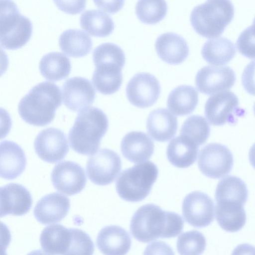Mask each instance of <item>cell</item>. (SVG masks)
<instances>
[{"label": "cell", "mask_w": 255, "mask_h": 255, "mask_svg": "<svg viewBox=\"0 0 255 255\" xmlns=\"http://www.w3.org/2000/svg\"><path fill=\"white\" fill-rule=\"evenodd\" d=\"M183 227L184 221L179 215L148 204L135 212L130 221V231L137 241L148 243L159 238L175 237L182 231Z\"/></svg>", "instance_id": "1"}, {"label": "cell", "mask_w": 255, "mask_h": 255, "mask_svg": "<svg viewBox=\"0 0 255 255\" xmlns=\"http://www.w3.org/2000/svg\"><path fill=\"white\" fill-rule=\"evenodd\" d=\"M61 102L59 87L54 83L45 81L32 87L20 100L18 111L26 123L45 126L53 120L55 111Z\"/></svg>", "instance_id": "2"}, {"label": "cell", "mask_w": 255, "mask_h": 255, "mask_svg": "<svg viewBox=\"0 0 255 255\" xmlns=\"http://www.w3.org/2000/svg\"><path fill=\"white\" fill-rule=\"evenodd\" d=\"M108 127V118L101 109L91 107L81 111L69 132L71 148L82 155H93Z\"/></svg>", "instance_id": "3"}, {"label": "cell", "mask_w": 255, "mask_h": 255, "mask_svg": "<svg viewBox=\"0 0 255 255\" xmlns=\"http://www.w3.org/2000/svg\"><path fill=\"white\" fill-rule=\"evenodd\" d=\"M234 15V7L229 0H208L195 6L190 14V22L200 35L209 38L222 34Z\"/></svg>", "instance_id": "4"}, {"label": "cell", "mask_w": 255, "mask_h": 255, "mask_svg": "<svg viewBox=\"0 0 255 255\" xmlns=\"http://www.w3.org/2000/svg\"><path fill=\"white\" fill-rule=\"evenodd\" d=\"M158 174L156 165L151 161L134 165L121 173L116 182V191L125 201H141L149 194Z\"/></svg>", "instance_id": "5"}, {"label": "cell", "mask_w": 255, "mask_h": 255, "mask_svg": "<svg viewBox=\"0 0 255 255\" xmlns=\"http://www.w3.org/2000/svg\"><path fill=\"white\" fill-rule=\"evenodd\" d=\"M0 41L7 49H16L29 40L32 32L30 20L21 14L15 3L0 1Z\"/></svg>", "instance_id": "6"}, {"label": "cell", "mask_w": 255, "mask_h": 255, "mask_svg": "<svg viewBox=\"0 0 255 255\" xmlns=\"http://www.w3.org/2000/svg\"><path fill=\"white\" fill-rule=\"evenodd\" d=\"M233 156L226 146L210 143L199 154L198 165L201 172L211 178H221L228 174L233 166Z\"/></svg>", "instance_id": "7"}, {"label": "cell", "mask_w": 255, "mask_h": 255, "mask_svg": "<svg viewBox=\"0 0 255 255\" xmlns=\"http://www.w3.org/2000/svg\"><path fill=\"white\" fill-rule=\"evenodd\" d=\"M121 167V159L117 152L110 149L102 148L89 157L86 173L94 184L107 185L115 180Z\"/></svg>", "instance_id": "8"}, {"label": "cell", "mask_w": 255, "mask_h": 255, "mask_svg": "<svg viewBox=\"0 0 255 255\" xmlns=\"http://www.w3.org/2000/svg\"><path fill=\"white\" fill-rule=\"evenodd\" d=\"M239 99L232 92L225 91L209 97L205 105V115L209 122L214 126H222L235 122L241 114Z\"/></svg>", "instance_id": "9"}, {"label": "cell", "mask_w": 255, "mask_h": 255, "mask_svg": "<svg viewBox=\"0 0 255 255\" xmlns=\"http://www.w3.org/2000/svg\"><path fill=\"white\" fill-rule=\"evenodd\" d=\"M160 85L157 79L146 72L135 74L126 87L127 97L135 107L145 108L153 105L158 99Z\"/></svg>", "instance_id": "10"}, {"label": "cell", "mask_w": 255, "mask_h": 255, "mask_svg": "<svg viewBox=\"0 0 255 255\" xmlns=\"http://www.w3.org/2000/svg\"><path fill=\"white\" fill-rule=\"evenodd\" d=\"M34 147L42 160L50 163L63 159L69 151L65 134L61 130L54 128L41 131L35 139Z\"/></svg>", "instance_id": "11"}, {"label": "cell", "mask_w": 255, "mask_h": 255, "mask_svg": "<svg viewBox=\"0 0 255 255\" xmlns=\"http://www.w3.org/2000/svg\"><path fill=\"white\" fill-rule=\"evenodd\" d=\"M51 179L58 191L68 196L80 193L87 181L84 169L79 164L70 161L56 164L52 170Z\"/></svg>", "instance_id": "12"}, {"label": "cell", "mask_w": 255, "mask_h": 255, "mask_svg": "<svg viewBox=\"0 0 255 255\" xmlns=\"http://www.w3.org/2000/svg\"><path fill=\"white\" fill-rule=\"evenodd\" d=\"M185 220L196 228L209 225L214 219V204L212 199L206 194L193 191L184 198L182 206Z\"/></svg>", "instance_id": "13"}, {"label": "cell", "mask_w": 255, "mask_h": 255, "mask_svg": "<svg viewBox=\"0 0 255 255\" xmlns=\"http://www.w3.org/2000/svg\"><path fill=\"white\" fill-rule=\"evenodd\" d=\"M236 81V75L228 66L208 65L198 70L195 83L198 90L206 95H212L231 89Z\"/></svg>", "instance_id": "14"}, {"label": "cell", "mask_w": 255, "mask_h": 255, "mask_svg": "<svg viewBox=\"0 0 255 255\" xmlns=\"http://www.w3.org/2000/svg\"><path fill=\"white\" fill-rule=\"evenodd\" d=\"M62 92L64 105L74 112L87 109L94 102L96 95L91 82L81 77L66 80L62 86Z\"/></svg>", "instance_id": "15"}, {"label": "cell", "mask_w": 255, "mask_h": 255, "mask_svg": "<svg viewBox=\"0 0 255 255\" xmlns=\"http://www.w3.org/2000/svg\"><path fill=\"white\" fill-rule=\"evenodd\" d=\"M0 216H22L30 209L32 198L29 191L22 185L9 183L0 188Z\"/></svg>", "instance_id": "16"}, {"label": "cell", "mask_w": 255, "mask_h": 255, "mask_svg": "<svg viewBox=\"0 0 255 255\" xmlns=\"http://www.w3.org/2000/svg\"><path fill=\"white\" fill-rule=\"evenodd\" d=\"M70 207L68 197L54 192L46 195L38 201L33 214L36 220L42 224L58 223L66 216Z\"/></svg>", "instance_id": "17"}, {"label": "cell", "mask_w": 255, "mask_h": 255, "mask_svg": "<svg viewBox=\"0 0 255 255\" xmlns=\"http://www.w3.org/2000/svg\"><path fill=\"white\" fill-rule=\"evenodd\" d=\"M96 242L98 248L104 255H126L131 244L128 232L116 225L102 228L98 235Z\"/></svg>", "instance_id": "18"}, {"label": "cell", "mask_w": 255, "mask_h": 255, "mask_svg": "<svg viewBox=\"0 0 255 255\" xmlns=\"http://www.w3.org/2000/svg\"><path fill=\"white\" fill-rule=\"evenodd\" d=\"M123 156L129 161L139 163L149 159L154 148L150 137L142 131H133L126 134L121 144Z\"/></svg>", "instance_id": "19"}, {"label": "cell", "mask_w": 255, "mask_h": 255, "mask_svg": "<svg viewBox=\"0 0 255 255\" xmlns=\"http://www.w3.org/2000/svg\"><path fill=\"white\" fill-rule=\"evenodd\" d=\"M155 47L159 57L171 64L182 63L188 57L189 46L185 39L174 32H166L156 39Z\"/></svg>", "instance_id": "20"}, {"label": "cell", "mask_w": 255, "mask_h": 255, "mask_svg": "<svg viewBox=\"0 0 255 255\" xmlns=\"http://www.w3.org/2000/svg\"><path fill=\"white\" fill-rule=\"evenodd\" d=\"M0 177L12 180L24 170L26 158L23 149L16 143L3 140L0 143Z\"/></svg>", "instance_id": "21"}, {"label": "cell", "mask_w": 255, "mask_h": 255, "mask_svg": "<svg viewBox=\"0 0 255 255\" xmlns=\"http://www.w3.org/2000/svg\"><path fill=\"white\" fill-rule=\"evenodd\" d=\"M178 128L176 117L164 108L152 111L146 121L147 132L154 140L165 142L176 134Z\"/></svg>", "instance_id": "22"}, {"label": "cell", "mask_w": 255, "mask_h": 255, "mask_svg": "<svg viewBox=\"0 0 255 255\" xmlns=\"http://www.w3.org/2000/svg\"><path fill=\"white\" fill-rule=\"evenodd\" d=\"M70 229L60 224L46 227L42 231L40 242L42 250L50 255H63L69 247Z\"/></svg>", "instance_id": "23"}, {"label": "cell", "mask_w": 255, "mask_h": 255, "mask_svg": "<svg viewBox=\"0 0 255 255\" xmlns=\"http://www.w3.org/2000/svg\"><path fill=\"white\" fill-rule=\"evenodd\" d=\"M198 147L189 138L179 135L168 143L166 155L169 161L178 168H187L196 160Z\"/></svg>", "instance_id": "24"}, {"label": "cell", "mask_w": 255, "mask_h": 255, "mask_svg": "<svg viewBox=\"0 0 255 255\" xmlns=\"http://www.w3.org/2000/svg\"><path fill=\"white\" fill-rule=\"evenodd\" d=\"M198 103V93L195 87L187 85L178 86L169 93L167 107L178 116L190 114Z\"/></svg>", "instance_id": "25"}, {"label": "cell", "mask_w": 255, "mask_h": 255, "mask_svg": "<svg viewBox=\"0 0 255 255\" xmlns=\"http://www.w3.org/2000/svg\"><path fill=\"white\" fill-rule=\"evenodd\" d=\"M216 203H233L244 205L248 197L245 183L235 176H228L218 183L215 191Z\"/></svg>", "instance_id": "26"}, {"label": "cell", "mask_w": 255, "mask_h": 255, "mask_svg": "<svg viewBox=\"0 0 255 255\" xmlns=\"http://www.w3.org/2000/svg\"><path fill=\"white\" fill-rule=\"evenodd\" d=\"M236 53L234 43L223 37L208 40L201 50L202 57L208 63L218 66L229 63Z\"/></svg>", "instance_id": "27"}, {"label": "cell", "mask_w": 255, "mask_h": 255, "mask_svg": "<svg viewBox=\"0 0 255 255\" xmlns=\"http://www.w3.org/2000/svg\"><path fill=\"white\" fill-rule=\"evenodd\" d=\"M62 51L69 56L80 57L88 54L92 47V41L85 31L78 29L64 31L59 38Z\"/></svg>", "instance_id": "28"}, {"label": "cell", "mask_w": 255, "mask_h": 255, "mask_svg": "<svg viewBox=\"0 0 255 255\" xmlns=\"http://www.w3.org/2000/svg\"><path fill=\"white\" fill-rule=\"evenodd\" d=\"M215 211L218 224L227 232L239 231L246 224V214L242 205L216 203Z\"/></svg>", "instance_id": "29"}, {"label": "cell", "mask_w": 255, "mask_h": 255, "mask_svg": "<svg viewBox=\"0 0 255 255\" xmlns=\"http://www.w3.org/2000/svg\"><path fill=\"white\" fill-rule=\"evenodd\" d=\"M39 68L41 75L46 79L56 81L66 78L69 74L71 63L65 54L51 52L41 58Z\"/></svg>", "instance_id": "30"}, {"label": "cell", "mask_w": 255, "mask_h": 255, "mask_svg": "<svg viewBox=\"0 0 255 255\" xmlns=\"http://www.w3.org/2000/svg\"><path fill=\"white\" fill-rule=\"evenodd\" d=\"M80 25L90 34L99 37L110 35L114 29V22L111 17L98 9L84 11L80 17Z\"/></svg>", "instance_id": "31"}, {"label": "cell", "mask_w": 255, "mask_h": 255, "mask_svg": "<svg viewBox=\"0 0 255 255\" xmlns=\"http://www.w3.org/2000/svg\"><path fill=\"white\" fill-rule=\"evenodd\" d=\"M121 70L116 67H96L92 76V82L96 89L105 95L117 91L123 81Z\"/></svg>", "instance_id": "32"}, {"label": "cell", "mask_w": 255, "mask_h": 255, "mask_svg": "<svg viewBox=\"0 0 255 255\" xmlns=\"http://www.w3.org/2000/svg\"><path fill=\"white\" fill-rule=\"evenodd\" d=\"M93 60L96 67H117L122 69L125 64V54L118 45L111 42L97 46L93 53Z\"/></svg>", "instance_id": "33"}, {"label": "cell", "mask_w": 255, "mask_h": 255, "mask_svg": "<svg viewBox=\"0 0 255 255\" xmlns=\"http://www.w3.org/2000/svg\"><path fill=\"white\" fill-rule=\"evenodd\" d=\"M210 132V126L206 120L201 116L193 115L184 121L180 133L199 146L206 142Z\"/></svg>", "instance_id": "34"}, {"label": "cell", "mask_w": 255, "mask_h": 255, "mask_svg": "<svg viewBox=\"0 0 255 255\" xmlns=\"http://www.w3.org/2000/svg\"><path fill=\"white\" fill-rule=\"evenodd\" d=\"M135 9L136 14L141 21L153 24L165 17L167 11V4L164 0H139Z\"/></svg>", "instance_id": "35"}, {"label": "cell", "mask_w": 255, "mask_h": 255, "mask_svg": "<svg viewBox=\"0 0 255 255\" xmlns=\"http://www.w3.org/2000/svg\"><path fill=\"white\" fill-rule=\"evenodd\" d=\"M176 246L180 255H201L205 251L206 240L203 234L192 230L180 235Z\"/></svg>", "instance_id": "36"}, {"label": "cell", "mask_w": 255, "mask_h": 255, "mask_svg": "<svg viewBox=\"0 0 255 255\" xmlns=\"http://www.w3.org/2000/svg\"><path fill=\"white\" fill-rule=\"evenodd\" d=\"M70 230V244L63 255H93L95 247L90 236L82 230L76 228Z\"/></svg>", "instance_id": "37"}, {"label": "cell", "mask_w": 255, "mask_h": 255, "mask_svg": "<svg viewBox=\"0 0 255 255\" xmlns=\"http://www.w3.org/2000/svg\"><path fill=\"white\" fill-rule=\"evenodd\" d=\"M239 52L250 59H255V25L252 24L244 30L237 41Z\"/></svg>", "instance_id": "38"}, {"label": "cell", "mask_w": 255, "mask_h": 255, "mask_svg": "<svg viewBox=\"0 0 255 255\" xmlns=\"http://www.w3.org/2000/svg\"><path fill=\"white\" fill-rule=\"evenodd\" d=\"M242 83L248 93L255 96V60L250 62L245 68L242 76Z\"/></svg>", "instance_id": "39"}, {"label": "cell", "mask_w": 255, "mask_h": 255, "mask_svg": "<svg viewBox=\"0 0 255 255\" xmlns=\"http://www.w3.org/2000/svg\"><path fill=\"white\" fill-rule=\"evenodd\" d=\"M143 255H174L172 248L163 241H157L149 244Z\"/></svg>", "instance_id": "40"}, {"label": "cell", "mask_w": 255, "mask_h": 255, "mask_svg": "<svg viewBox=\"0 0 255 255\" xmlns=\"http://www.w3.org/2000/svg\"><path fill=\"white\" fill-rule=\"evenodd\" d=\"M56 5L66 12L75 14L85 8L86 1H54Z\"/></svg>", "instance_id": "41"}, {"label": "cell", "mask_w": 255, "mask_h": 255, "mask_svg": "<svg viewBox=\"0 0 255 255\" xmlns=\"http://www.w3.org/2000/svg\"><path fill=\"white\" fill-rule=\"evenodd\" d=\"M98 7L109 13H114L119 10L123 6L124 1H94Z\"/></svg>", "instance_id": "42"}, {"label": "cell", "mask_w": 255, "mask_h": 255, "mask_svg": "<svg viewBox=\"0 0 255 255\" xmlns=\"http://www.w3.org/2000/svg\"><path fill=\"white\" fill-rule=\"evenodd\" d=\"M232 255H255V247L248 244H240L233 250Z\"/></svg>", "instance_id": "43"}, {"label": "cell", "mask_w": 255, "mask_h": 255, "mask_svg": "<svg viewBox=\"0 0 255 255\" xmlns=\"http://www.w3.org/2000/svg\"><path fill=\"white\" fill-rule=\"evenodd\" d=\"M249 157L251 165L255 169V143L250 149Z\"/></svg>", "instance_id": "44"}, {"label": "cell", "mask_w": 255, "mask_h": 255, "mask_svg": "<svg viewBox=\"0 0 255 255\" xmlns=\"http://www.w3.org/2000/svg\"><path fill=\"white\" fill-rule=\"evenodd\" d=\"M27 255H49L45 252L42 251L40 250H37L33 251L28 254Z\"/></svg>", "instance_id": "45"}, {"label": "cell", "mask_w": 255, "mask_h": 255, "mask_svg": "<svg viewBox=\"0 0 255 255\" xmlns=\"http://www.w3.org/2000/svg\"><path fill=\"white\" fill-rule=\"evenodd\" d=\"M253 109H254V114H255V104H254V108H253Z\"/></svg>", "instance_id": "46"}, {"label": "cell", "mask_w": 255, "mask_h": 255, "mask_svg": "<svg viewBox=\"0 0 255 255\" xmlns=\"http://www.w3.org/2000/svg\"><path fill=\"white\" fill-rule=\"evenodd\" d=\"M253 24L255 25V18L254 19Z\"/></svg>", "instance_id": "47"}]
</instances>
